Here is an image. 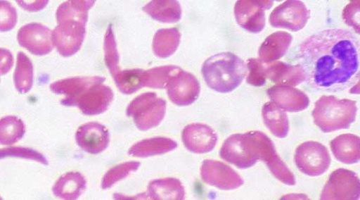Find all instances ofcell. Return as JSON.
I'll return each mask as SVG.
<instances>
[{
  "label": "cell",
  "instance_id": "6da1fadb",
  "mask_svg": "<svg viewBox=\"0 0 360 200\" xmlns=\"http://www.w3.org/2000/svg\"><path fill=\"white\" fill-rule=\"evenodd\" d=\"M297 55L305 82L315 90L341 92L359 81V41L347 30L316 32L300 44Z\"/></svg>",
  "mask_w": 360,
  "mask_h": 200
},
{
  "label": "cell",
  "instance_id": "7a4b0ae2",
  "mask_svg": "<svg viewBox=\"0 0 360 200\" xmlns=\"http://www.w3.org/2000/svg\"><path fill=\"white\" fill-rule=\"evenodd\" d=\"M219 156L240 169L250 168L257 161H264L271 173L284 163L271 139L264 132L257 130L228 137L219 150Z\"/></svg>",
  "mask_w": 360,
  "mask_h": 200
},
{
  "label": "cell",
  "instance_id": "3957f363",
  "mask_svg": "<svg viewBox=\"0 0 360 200\" xmlns=\"http://www.w3.org/2000/svg\"><path fill=\"white\" fill-rule=\"evenodd\" d=\"M95 1H67L56 11L58 25L52 31L53 44L65 57L76 54L86 33L88 11Z\"/></svg>",
  "mask_w": 360,
  "mask_h": 200
},
{
  "label": "cell",
  "instance_id": "277c9868",
  "mask_svg": "<svg viewBox=\"0 0 360 200\" xmlns=\"http://www.w3.org/2000/svg\"><path fill=\"white\" fill-rule=\"evenodd\" d=\"M245 61L231 52L214 54L203 63L202 75L207 85L212 89L227 93L236 89L247 73Z\"/></svg>",
  "mask_w": 360,
  "mask_h": 200
},
{
  "label": "cell",
  "instance_id": "5b68a950",
  "mask_svg": "<svg viewBox=\"0 0 360 200\" xmlns=\"http://www.w3.org/2000/svg\"><path fill=\"white\" fill-rule=\"evenodd\" d=\"M356 113V101L323 95L316 101L311 115L314 124L327 133L349 128Z\"/></svg>",
  "mask_w": 360,
  "mask_h": 200
},
{
  "label": "cell",
  "instance_id": "8992f818",
  "mask_svg": "<svg viewBox=\"0 0 360 200\" xmlns=\"http://www.w3.org/2000/svg\"><path fill=\"white\" fill-rule=\"evenodd\" d=\"M166 101L155 92H146L135 97L128 105L126 113L132 117L136 127L142 131L158 126L164 118Z\"/></svg>",
  "mask_w": 360,
  "mask_h": 200
},
{
  "label": "cell",
  "instance_id": "52a82bcc",
  "mask_svg": "<svg viewBox=\"0 0 360 200\" xmlns=\"http://www.w3.org/2000/svg\"><path fill=\"white\" fill-rule=\"evenodd\" d=\"M294 161L297 168L304 174L314 177L323 174L330 165V156L322 144L307 141L295 149Z\"/></svg>",
  "mask_w": 360,
  "mask_h": 200
},
{
  "label": "cell",
  "instance_id": "ba28073f",
  "mask_svg": "<svg viewBox=\"0 0 360 200\" xmlns=\"http://www.w3.org/2000/svg\"><path fill=\"white\" fill-rule=\"evenodd\" d=\"M360 196V182L357 175L347 169L338 168L329 176L320 199L357 200Z\"/></svg>",
  "mask_w": 360,
  "mask_h": 200
},
{
  "label": "cell",
  "instance_id": "9c48e42d",
  "mask_svg": "<svg viewBox=\"0 0 360 200\" xmlns=\"http://www.w3.org/2000/svg\"><path fill=\"white\" fill-rule=\"evenodd\" d=\"M309 16L310 12L302 1L288 0L272 11L269 21L274 27L297 32L305 26Z\"/></svg>",
  "mask_w": 360,
  "mask_h": 200
},
{
  "label": "cell",
  "instance_id": "30bf717a",
  "mask_svg": "<svg viewBox=\"0 0 360 200\" xmlns=\"http://www.w3.org/2000/svg\"><path fill=\"white\" fill-rule=\"evenodd\" d=\"M273 1H237L234 6V15L237 23L252 33L260 32L265 27V10L273 6Z\"/></svg>",
  "mask_w": 360,
  "mask_h": 200
},
{
  "label": "cell",
  "instance_id": "8fae6325",
  "mask_svg": "<svg viewBox=\"0 0 360 200\" xmlns=\"http://www.w3.org/2000/svg\"><path fill=\"white\" fill-rule=\"evenodd\" d=\"M200 175L203 182L222 190L235 189L244 184L243 179L232 168L212 159L202 161Z\"/></svg>",
  "mask_w": 360,
  "mask_h": 200
},
{
  "label": "cell",
  "instance_id": "7c38bea8",
  "mask_svg": "<svg viewBox=\"0 0 360 200\" xmlns=\"http://www.w3.org/2000/svg\"><path fill=\"white\" fill-rule=\"evenodd\" d=\"M17 39L19 44L37 56L49 54L53 48L52 31L38 23H28L20 28Z\"/></svg>",
  "mask_w": 360,
  "mask_h": 200
},
{
  "label": "cell",
  "instance_id": "4fadbf2b",
  "mask_svg": "<svg viewBox=\"0 0 360 200\" xmlns=\"http://www.w3.org/2000/svg\"><path fill=\"white\" fill-rule=\"evenodd\" d=\"M167 95L170 101L177 106H188L198 97L200 86L191 73L183 70L174 76L167 85Z\"/></svg>",
  "mask_w": 360,
  "mask_h": 200
},
{
  "label": "cell",
  "instance_id": "5bb4252c",
  "mask_svg": "<svg viewBox=\"0 0 360 200\" xmlns=\"http://www.w3.org/2000/svg\"><path fill=\"white\" fill-rule=\"evenodd\" d=\"M185 147L195 154L211 151L217 142V134L210 126L202 123H191L186 125L181 134Z\"/></svg>",
  "mask_w": 360,
  "mask_h": 200
},
{
  "label": "cell",
  "instance_id": "9a60e30c",
  "mask_svg": "<svg viewBox=\"0 0 360 200\" xmlns=\"http://www.w3.org/2000/svg\"><path fill=\"white\" fill-rule=\"evenodd\" d=\"M110 87L102 83L94 85L82 94L72 104L85 115H94L105 112L113 99Z\"/></svg>",
  "mask_w": 360,
  "mask_h": 200
},
{
  "label": "cell",
  "instance_id": "2e32d148",
  "mask_svg": "<svg viewBox=\"0 0 360 200\" xmlns=\"http://www.w3.org/2000/svg\"><path fill=\"white\" fill-rule=\"evenodd\" d=\"M75 139L78 146L84 151L97 154L107 148L110 135L103 125L97 122H89L77 129Z\"/></svg>",
  "mask_w": 360,
  "mask_h": 200
},
{
  "label": "cell",
  "instance_id": "e0dca14e",
  "mask_svg": "<svg viewBox=\"0 0 360 200\" xmlns=\"http://www.w3.org/2000/svg\"><path fill=\"white\" fill-rule=\"evenodd\" d=\"M105 78L101 76L73 77L58 80L50 85V89L56 94L64 95L60 103L72 106L73 102L91 87L101 84Z\"/></svg>",
  "mask_w": 360,
  "mask_h": 200
},
{
  "label": "cell",
  "instance_id": "ac0fdd59",
  "mask_svg": "<svg viewBox=\"0 0 360 200\" xmlns=\"http://www.w3.org/2000/svg\"><path fill=\"white\" fill-rule=\"evenodd\" d=\"M266 94L281 109L288 112L302 111L309 104L308 96L291 86L275 85L269 87Z\"/></svg>",
  "mask_w": 360,
  "mask_h": 200
},
{
  "label": "cell",
  "instance_id": "d6986e66",
  "mask_svg": "<svg viewBox=\"0 0 360 200\" xmlns=\"http://www.w3.org/2000/svg\"><path fill=\"white\" fill-rule=\"evenodd\" d=\"M266 63V78L276 85L295 87L304 81V74L299 64L290 65L277 61Z\"/></svg>",
  "mask_w": 360,
  "mask_h": 200
},
{
  "label": "cell",
  "instance_id": "ffe728a7",
  "mask_svg": "<svg viewBox=\"0 0 360 200\" xmlns=\"http://www.w3.org/2000/svg\"><path fill=\"white\" fill-rule=\"evenodd\" d=\"M292 41V35L285 31H277L269 35L262 43L258 54L264 63H271L283 57Z\"/></svg>",
  "mask_w": 360,
  "mask_h": 200
},
{
  "label": "cell",
  "instance_id": "44dd1931",
  "mask_svg": "<svg viewBox=\"0 0 360 200\" xmlns=\"http://www.w3.org/2000/svg\"><path fill=\"white\" fill-rule=\"evenodd\" d=\"M360 138L353 134L340 135L330 142L335 158L345 164H354L360 159Z\"/></svg>",
  "mask_w": 360,
  "mask_h": 200
},
{
  "label": "cell",
  "instance_id": "7402d4cb",
  "mask_svg": "<svg viewBox=\"0 0 360 200\" xmlns=\"http://www.w3.org/2000/svg\"><path fill=\"white\" fill-rule=\"evenodd\" d=\"M86 181L78 172H69L60 176L52 187L53 194L63 199H77L84 191Z\"/></svg>",
  "mask_w": 360,
  "mask_h": 200
},
{
  "label": "cell",
  "instance_id": "603a6c76",
  "mask_svg": "<svg viewBox=\"0 0 360 200\" xmlns=\"http://www.w3.org/2000/svg\"><path fill=\"white\" fill-rule=\"evenodd\" d=\"M148 196L150 199L155 200H182L185 196V190L178 179L161 178L149 182Z\"/></svg>",
  "mask_w": 360,
  "mask_h": 200
},
{
  "label": "cell",
  "instance_id": "cb8c5ba5",
  "mask_svg": "<svg viewBox=\"0 0 360 200\" xmlns=\"http://www.w3.org/2000/svg\"><path fill=\"white\" fill-rule=\"evenodd\" d=\"M177 147L175 141L164 137L143 139L132 145L128 153L132 156L146 158L167 153Z\"/></svg>",
  "mask_w": 360,
  "mask_h": 200
},
{
  "label": "cell",
  "instance_id": "d4e9b609",
  "mask_svg": "<svg viewBox=\"0 0 360 200\" xmlns=\"http://www.w3.org/2000/svg\"><path fill=\"white\" fill-rule=\"evenodd\" d=\"M264 125L276 137L284 138L289 131V120L285 111L274 101L265 103L262 108Z\"/></svg>",
  "mask_w": 360,
  "mask_h": 200
},
{
  "label": "cell",
  "instance_id": "484cf974",
  "mask_svg": "<svg viewBox=\"0 0 360 200\" xmlns=\"http://www.w3.org/2000/svg\"><path fill=\"white\" fill-rule=\"evenodd\" d=\"M143 10L152 18L161 23H176L181 17V6L175 0L151 1L143 7Z\"/></svg>",
  "mask_w": 360,
  "mask_h": 200
},
{
  "label": "cell",
  "instance_id": "4316f807",
  "mask_svg": "<svg viewBox=\"0 0 360 200\" xmlns=\"http://www.w3.org/2000/svg\"><path fill=\"white\" fill-rule=\"evenodd\" d=\"M180 39L181 33L176 27L158 30L153 39L155 55L160 58L170 56L176 51Z\"/></svg>",
  "mask_w": 360,
  "mask_h": 200
},
{
  "label": "cell",
  "instance_id": "83f0119b",
  "mask_svg": "<svg viewBox=\"0 0 360 200\" xmlns=\"http://www.w3.org/2000/svg\"><path fill=\"white\" fill-rule=\"evenodd\" d=\"M182 69L176 65H162L143 70V86L150 88H166L171 80Z\"/></svg>",
  "mask_w": 360,
  "mask_h": 200
},
{
  "label": "cell",
  "instance_id": "f1b7e54d",
  "mask_svg": "<svg viewBox=\"0 0 360 200\" xmlns=\"http://www.w3.org/2000/svg\"><path fill=\"white\" fill-rule=\"evenodd\" d=\"M16 89L20 94L28 92L33 85V65L27 55L20 51L17 56V63L13 75Z\"/></svg>",
  "mask_w": 360,
  "mask_h": 200
},
{
  "label": "cell",
  "instance_id": "f546056e",
  "mask_svg": "<svg viewBox=\"0 0 360 200\" xmlns=\"http://www.w3.org/2000/svg\"><path fill=\"white\" fill-rule=\"evenodd\" d=\"M25 132L23 121L14 115L0 119V144L11 145L22 139Z\"/></svg>",
  "mask_w": 360,
  "mask_h": 200
},
{
  "label": "cell",
  "instance_id": "4dcf8cb0",
  "mask_svg": "<svg viewBox=\"0 0 360 200\" xmlns=\"http://www.w3.org/2000/svg\"><path fill=\"white\" fill-rule=\"evenodd\" d=\"M143 70L139 68L120 70L112 78L121 92L130 94L143 87Z\"/></svg>",
  "mask_w": 360,
  "mask_h": 200
},
{
  "label": "cell",
  "instance_id": "1f68e13d",
  "mask_svg": "<svg viewBox=\"0 0 360 200\" xmlns=\"http://www.w3.org/2000/svg\"><path fill=\"white\" fill-rule=\"evenodd\" d=\"M103 49L105 65L112 77H113L120 70L119 67V54L111 25L108 27L105 34Z\"/></svg>",
  "mask_w": 360,
  "mask_h": 200
},
{
  "label": "cell",
  "instance_id": "d6a6232c",
  "mask_svg": "<svg viewBox=\"0 0 360 200\" xmlns=\"http://www.w3.org/2000/svg\"><path fill=\"white\" fill-rule=\"evenodd\" d=\"M139 165L140 163L138 161H128L111 168L103 177L102 189L111 187L117 182L128 176L130 173L136 170Z\"/></svg>",
  "mask_w": 360,
  "mask_h": 200
},
{
  "label": "cell",
  "instance_id": "836d02e7",
  "mask_svg": "<svg viewBox=\"0 0 360 200\" xmlns=\"http://www.w3.org/2000/svg\"><path fill=\"white\" fill-rule=\"evenodd\" d=\"M248 75L246 82L255 87H262L266 82V63L259 58H250L247 61Z\"/></svg>",
  "mask_w": 360,
  "mask_h": 200
},
{
  "label": "cell",
  "instance_id": "e575fe53",
  "mask_svg": "<svg viewBox=\"0 0 360 200\" xmlns=\"http://www.w3.org/2000/svg\"><path fill=\"white\" fill-rule=\"evenodd\" d=\"M6 157H19L36 161L44 165H48L47 159L43 154L30 148L11 146L0 149V159Z\"/></svg>",
  "mask_w": 360,
  "mask_h": 200
},
{
  "label": "cell",
  "instance_id": "d590c367",
  "mask_svg": "<svg viewBox=\"0 0 360 200\" xmlns=\"http://www.w3.org/2000/svg\"><path fill=\"white\" fill-rule=\"evenodd\" d=\"M17 23L15 8L7 1H0V31L13 29Z\"/></svg>",
  "mask_w": 360,
  "mask_h": 200
},
{
  "label": "cell",
  "instance_id": "8d00e7d4",
  "mask_svg": "<svg viewBox=\"0 0 360 200\" xmlns=\"http://www.w3.org/2000/svg\"><path fill=\"white\" fill-rule=\"evenodd\" d=\"M345 22L359 33V1H352L342 11Z\"/></svg>",
  "mask_w": 360,
  "mask_h": 200
},
{
  "label": "cell",
  "instance_id": "74e56055",
  "mask_svg": "<svg viewBox=\"0 0 360 200\" xmlns=\"http://www.w3.org/2000/svg\"><path fill=\"white\" fill-rule=\"evenodd\" d=\"M13 65L12 53L5 48H0V75L7 73Z\"/></svg>",
  "mask_w": 360,
  "mask_h": 200
},
{
  "label": "cell",
  "instance_id": "f35d334b",
  "mask_svg": "<svg viewBox=\"0 0 360 200\" xmlns=\"http://www.w3.org/2000/svg\"><path fill=\"white\" fill-rule=\"evenodd\" d=\"M19 5L27 11H37L46 6L48 1H17Z\"/></svg>",
  "mask_w": 360,
  "mask_h": 200
}]
</instances>
